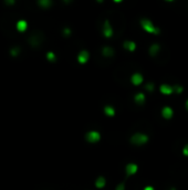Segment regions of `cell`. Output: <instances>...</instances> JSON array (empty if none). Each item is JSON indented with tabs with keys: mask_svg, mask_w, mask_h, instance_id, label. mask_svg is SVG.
<instances>
[{
	"mask_svg": "<svg viewBox=\"0 0 188 190\" xmlns=\"http://www.w3.org/2000/svg\"><path fill=\"white\" fill-rule=\"evenodd\" d=\"M16 27H17V29L19 30V31H23V30L27 29V27H28V22H27L24 19H20V20L17 21Z\"/></svg>",
	"mask_w": 188,
	"mask_h": 190,
	"instance_id": "obj_11",
	"label": "cell"
},
{
	"mask_svg": "<svg viewBox=\"0 0 188 190\" xmlns=\"http://www.w3.org/2000/svg\"><path fill=\"white\" fill-rule=\"evenodd\" d=\"M38 3H39L41 7H43V8H48V7L51 6L52 1H51V0H39Z\"/></svg>",
	"mask_w": 188,
	"mask_h": 190,
	"instance_id": "obj_18",
	"label": "cell"
},
{
	"mask_svg": "<svg viewBox=\"0 0 188 190\" xmlns=\"http://www.w3.org/2000/svg\"><path fill=\"white\" fill-rule=\"evenodd\" d=\"M134 101H135L137 105H143L145 103V95L143 92H138L136 94L134 97Z\"/></svg>",
	"mask_w": 188,
	"mask_h": 190,
	"instance_id": "obj_12",
	"label": "cell"
},
{
	"mask_svg": "<svg viewBox=\"0 0 188 190\" xmlns=\"http://www.w3.org/2000/svg\"><path fill=\"white\" fill-rule=\"evenodd\" d=\"M173 89H174V92H176V94H182V86H173Z\"/></svg>",
	"mask_w": 188,
	"mask_h": 190,
	"instance_id": "obj_21",
	"label": "cell"
},
{
	"mask_svg": "<svg viewBox=\"0 0 188 190\" xmlns=\"http://www.w3.org/2000/svg\"><path fill=\"white\" fill-rule=\"evenodd\" d=\"M137 169H138V168H137V165L128 164L127 166L125 167V173H126L127 176H132V175H134V173H136Z\"/></svg>",
	"mask_w": 188,
	"mask_h": 190,
	"instance_id": "obj_8",
	"label": "cell"
},
{
	"mask_svg": "<svg viewBox=\"0 0 188 190\" xmlns=\"http://www.w3.org/2000/svg\"><path fill=\"white\" fill-rule=\"evenodd\" d=\"M46 58H48L49 61H55V59H57L54 52H52V51H49V52L46 53Z\"/></svg>",
	"mask_w": 188,
	"mask_h": 190,
	"instance_id": "obj_19",
	"label": "cell"
},
{
	"mask_svg": "<svg viewBox=\"0 0 188 190\" xmlns=\"http://www.w3.org/2000/svg\"><path fill=\"white\" fill-rule=\"evenodd\" d=\"M144 190H155V189H154V188L152 187V186H147V187L144 188Z\"/></svg>",
	"mask_w": 188,
	"mask_h": 190,
	"instance_id": "obj_26",
	"label": "cell"
},
{
	"mask_svg": "<svg viewBox=\"0 0 188 190\" xmlns=\"http://www.w3.org/2000/svg\"><path fill=\"white\" fill-rule=\"evenodd\" d=\"M185 106H186V109H187V111H188V100H187V101H186Z\"/></svg>",
	"mask_w": 188,
	"mask_h": 190,
	"instance_id": "obj_27",
	"label": "cell"
},
{
	"mask_svg": "<svg viewBox=\"0 0 188 190\" xmlns=\"http://www.w3.org/2000/svg\"><path fill=\"white\" fill-rule=\"evenodd\" d=\"M85 139L91 143H95V142H98V141H100L101 135H100V132H98V131H89L87 135H85Z\"/></svg>",
	"mask_w": 188,
	"mask_h": 190,
	"instance_id": "obj_3",
	"label": "cell"
},
{
	"mask_svg": "<svg viewBox=\"0 0 188 190\" xmlns=\"http://www.w3.org/2000/svg\"><path fill=\"white\" fill-rule=\"evenodd\" d=\"M102 53H103L104 57H113L115 52H114V49H113V48L106 46V47H104L102 49Z\"/></svg>",
	"mask_w": 188,
	"mask_h": 190,
	"instance_id": "obj_15",
	"label": "cell"
},
{
	"mask_svg": "<svg viewBox=\"0 0 188 190\" xmlns=\"http://www.w3.org/2000/svg\"><path fill=\"white\" fill-rule=\"evenodd\" d=\"M148 141V136L145 135V134H141V132H137V134H134L132 137H131V142L136 146H142L144 143H146Z\"/></svg>",
	"mask_w": 188,
	"mask_h": 190,
	"instance_id": "obj_2",
	"label": "cell"
},
{
	"mask_svg": "<svg viewBox=\"0 0 188 190\" xmlns=\"http://www.w3.org/2000/svg\"><path fill=\"white\" fill-rule=\"evenodd\" d=\"M145 89H146V90L147 91H153V89H154V85L153 83H146V85H145Z\"/></svg>",
	"mask_w": 188,
	"mask_h": 190,
	"instance_id": "obj_22",
	"label": "cell"
},
{
	"mask_svg": "<svg viewBox=\"0 0 188 190\" xmlns=\"http://www.w3.org/2000/svg\"><path fill=\"white\" fill-rule=\"evenodd\" d=\"M173 114H174V111L173 109L171 108V107H164V108L162 109V116L165 119H171V117H173Z\"/></svg>",
	"mask_w": 188,
	"mask_h": 190,
	"instance_id": "obj_9",
	"label": "cell"
},
{
	"mask_svg": "<svg viewBox=\"0 0 188 190\" xmlns=\"http://www.w3.org/2000/svg\"><path fill=\"white\" fill-rule=\"evenodd\" d=\"M182 153H184V155L187 156V157H188V143H187V145H186L185 147H184V149H182Z\"/></svg>",
	"mask_w": 188,
	"mask_h": 190,
	"instance_id": "obj_25",
	"label": "cell"
},
{
	"mask_svg": "<svg viewBox=\"0 0 188 190\" xmlns=\"http://www.w3.org/2000/svg\"><path fill=\"white\" fill-rule=\"evenodd\" d=\"M89 59H90V53H89V51H87V50L80 51V53H79V56H78V61L80 62V64H87V62L89 61Z\"/></svg>",
	"mask_w": 188,
	"mask_h": 190,
	"instance_id": "obj_6",
	"label": "cell"
},
{
	"mask_svg": "<svg viewBox=\"0 0 188 190\" xmlns=\"http://www.w3.org/2000/svg\"><path fill=\"white\" fill-rule=\"evenodd\" d=\"M159 50H160V46L158 44H153L149 47V55L154 57L159 52Z\"/></svg>",
	"mask_w": 188,
	"mask_h": 190,
	"instance_id": "obj_14",
	"label": "cell"
},
{
	"mask_svg": "<svg viewBox=\"0 0 188 190\" xmlns=\"http://www.w3.org/2000/svg\"><path fill=\"white\" fill-rule=\"evenodd\" d=\"M19 52H20V48L18 47V46H15V47H12L11 50H10V53H11V56H17Z\"/></svg>",
	"mask_w": 188,
	"mask_h": 190,
	"instance_id": "obj_20",
	"label": "cell"
},
{
	"mask_svg": "<svg viewBox=\"0 0 188 190\" xmlns=\"http://www.w3.org/2000/svg\"><path fill=\"white\" fill-rule=\"evenodd\" d=\"M105 184H106V180H105L104 177H98V179L95 180V186L98 188H104L105 187Z\"/></svg>",
	"mask_w": 188,
	"mask_h": 190,
	"instance_id": "obj_17",
	"label": "cell"
},
{
	"mask_svg": "<svg viewBox=\"0 0 188 190\" xmlns=\"http://www.w3.org/2000/svg\"><path fill=\"white\" fill-rule=\"evenodd\" d=\"M103 35H104L106 38H110V37H112V35H113L112 26H111L110 21L109 20L104 21V25H103Z\"/></svg>",
	"mask_w": 188,
	"mask_h": 190,
	"instance_id": "obj_4",
	"label": "cell"
},
{
	"mask_svg": "<svg viewBox=\"0 0 188 190\" xmlns=\"http://www.w3.org/2000/svg\"><path fill=\"white\" fill-rule=\"evenodd\" d=\"M41 41H42V36L41 35H32L29 37V42L31 46H33V47H37V46H39V45L41 44Z\"/></svg>",
	"mask_w": 188,
	"mask_h": 190,
	"instance_id": "obj_5",
	"label": "cell"
},
{
	"mask_svg": "<svg viewBox=\"0 0 188 190\" xmlns=\"http://www.w3.org/2000/svg\"><path fill=\"white\" fill-rule=\"evenodd\" d=\"M159 90H160V92H162V94H164V95H171V94H173V92H174L173 86L166 85V83H164V85L160 86Z\"/></svg>",
	"mask_w": 188,
	"mask_h": 190,
	"instance_id": "obj_10",
	"label": "cell"
},
{
	"mask_svg": "<svg viewBox=\"0 0 188 190\" xmlns=\"http://www.w3.org/2000/svg\"><path fill=\"white\" fill-rule=\"evenodd\" d=\"M104 112L106 116H109V117H114V114H115V109L113 108L112 106H105Z\"/></svg>",
	"mask_w": 188,
	"mask_h": 190,
	"instance_id": "obj_16",
	"label": "cell"
},
{
	"mask_svg": "<svg viewBox=\"0 0 188 190\" xmlns=\"http://www.w3.org/2000/svg\"><path fill=\"white\" fill-rule=\"evenodd\" d=\"M123 47H124L125 49H127L128 51H134V50L136 49V44L134 41L126 40L124 44H123Z\"/></svg>",
	"mask_w": 188,
	"mask_h": 190,
	"instance_id": "obj_13",
	"label": "cell"
},
{
	"mask_svg": "<svg viewBox=\"0 0 188 190\" xmlns=\"http://www.w3.org/2000/svg\"><path fill=\"white\" fill-rule=\"evenodd\" d=\"M141 26L143 27V29H144L145 31L149 32V33L158 35L159 32H160L158 27L154 26L153 22H152L149 19H147V18H143V19H141Z\"/></svg>",
	"mask_w": 188,
	"mask_h": 190,
	"instance_id": "obj_1",
	"label": "cell"
},
{
	"mask_svg": "<svg viewBox=\"0 0 188 190\" xmlns=\"http://www.w3.org/2000/svg\"><path fill=\"white\" fill-rule=\"evenodd\" d=\"M63 33H64V36H65V37H69L70 35H71V30H70V28H64L63 29Z\"/></svg>",
	"mask_w": 188,
	"mask_h": 190,
	"instance_id": "obj_23",
	"label": "cell"
},
{
	"mask_svg": "<svg viewBox=\"0 0 188 190\" xmlns=\"http://www.w3.org/2000/svg\"><path fill=\"white\" fill-rule=\"evenodd\" d=\"M115 190H125V184H117L116 186V188H115Z\"/></svg>",
	"mask_w": 188,
	"mask_h": 190,
	"instance_id": "obj_24",
	"label": "cell"
},
{
	"mask_svg": "<svg viewBox=\"0 0 188 190\" xmlns=\"http://www.w3.org/2000/svg\"><path fill=\"white\" fill-rule=\"evenodd\" d=\"M143 80H144V78H143L142 75H141V73H138V72L134 73L133 76L131 77V81H132V83H133V85H135V86L141 85V83L143 82Z\"/></svg>",
	"mask_w": 188,
	"mask_h": 190,
	"instance_id": "obj_7",
	"label": "cell"
}]
</instances>
